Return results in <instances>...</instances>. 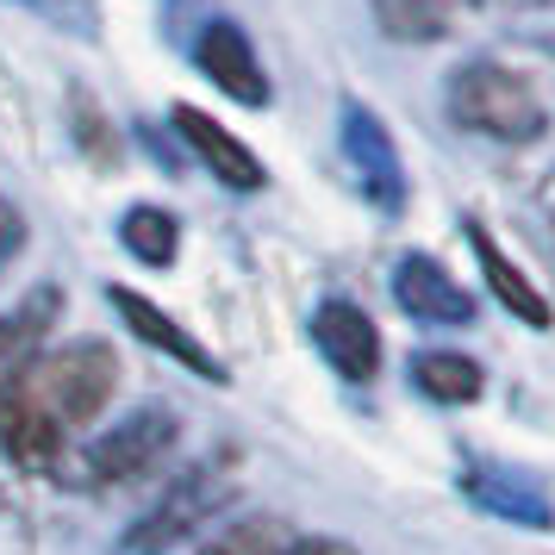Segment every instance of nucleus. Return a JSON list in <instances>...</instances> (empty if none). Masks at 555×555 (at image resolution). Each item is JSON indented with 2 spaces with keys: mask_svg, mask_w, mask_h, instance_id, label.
I'll return each mask as SVG.
<instances>
[{
  "mask_svg": "<svg viewBox=\"0 0 555 555\" xmlns=\"http://www.w3.org/2000/svg\"><path fill=\"white\" fill-rule=\"evenodd\" d=\"M468 244H475V256H480V269H487V287H493V294H500L505 306H512V312H518V319H525V325H550V306H543V294H537V287H530L525 275H518V269H512V262H505L500 256V244H493V237H487V231H468Z\"/></svg>",
  "mask_w": 555,
  "mask_h": 555,
  "instance_id": "14",
  "label": "nucleus"
},
{
  "mask_svg": "<svg viewBox=\"0 0 555 555\" xmlns=\"http://www.w3.org/2000/svg\"><path fill=\"white\" fill-rule=\"evenodd\" d=\"M0 450L13 455L20 468H31V475L56 468V455H63V425L51 418V405L38 400L31 387H20V380L0 393Z\"/></svg>",
  "mask_w": 555,
  "mask_h": 555,
  "instance_id": "4",
  "label": "nucleus"
},
{
  "mask_svg": "<svg viewBox=\"0 0 555 555\" xmlns=\"http://www.w3.org/2000/svg\"><path fill=\"white\" fill-rule=\"evenodd\" d=\"M176 131L194 144V156H201L206 169L225 181V188H237V194L262 188V163L250 156V144H244V138H231L219 119H206L201 106H176Z\"/></svg>",
  "mask_w": 555,
  "mask_h": 555,
  "instance_id": "6",
  "label": "nucleus"
},
{
  "mask_svg": "<svg viewBox=\"0 0 555 555\" xmlns=\"http://www.w3.org/2000/svg\"><path fill=\"white\" fill-rule=\"evenodd\" d=\"M543 206H550V225H555V176H550V188H543Z\"/></svg>",
  "mask_w": 555,
  "mask_h": 555,
  "instance_id": "19",
  "label": "nucleus"
},
{
  "mask_svg": "<svg viewBox=\"0 0 555 555\" xmlns=\"http://www.w3.org/2000/svg\"><path fill=\"white\" fill-rule=\"evenodd\" d=\"M113 387H119V356L106 350V344H94V337L51 350L38 362V375H31V393L51 405V418L63 430L94 425L106 405H113Z\"/></svg>",
  "mask_w": 555,
  "mask_h": 555,
  "instance_id": "2",
  "label": "nucleus"
},
{
  "mask_svg": "<svg viewBox=\"0 0 555 555\" xmlns=\"http://www.w3.org/2000/svg\"><path fill=\"white\" fill-rule=\"evenodd\" d=\"M393 294H400V306L412 319H430V325H462V319L475 312L468 294L443 275V262H430V256H418V250L393 269Z\"/></svg>",
  "mask_w": 555,
  "mask_h": 555,
  "instance_id": "8",
  "label": "nucleus"
},
{
  "mask_svg": "<svg viewBox=\"0 0 555 555\" xmlns=\"http://www.w3.org/2000/svg\"><path fill=\"white\" fill-rule=\"evenodd\" d=\"M201 69L219 88H225L231 101L244 106H269V76H262V56L250 51V38L237 26H206L201 31Z\"/></svg>",
  "mask_w": 555,
  "mask_h": 555,
  "instance_id": "7",
  "label": "nucleus"
},
{
  "mask_svg": "<svg viewBox=\"0 0 555 555\" xmlns=\"http://www.w3.org/2000/svg\"><path fill=\"white\" fill-rule=\"evenodd\" d=\"M450 113L455 126L480 131V138H500V144H530L543 131V106L525 88V76H512L500 63H468L450 81Z\"/></svg>",
  "mask_w": 555,
  "mask_h": 555,
  "instance_id": "1",
  "label": "nucleus"
},
{
  "mask_svg": "<svg viewBox=\"0 0 555 555\" xmlns=\"http://www.w3.org/2000/svg\"><path fill=\"white\" fill-rule=\"evenodd\" d=\"M312 344L325 350V362L344 380H369L380 369V331H375V319L350 300H325L312 312Z\"/></svg>",
  "mask_w": 555,
  "mask_h": 555,
  "instance_id": "5",
  "label": "nucleus"
},
{
  "mask_svg": "<svg viewBox=\"0 0 555 555\" xmlns=\"http://www.w3.org/2000/svg\"><path fill=\"white\" fill-rule=\"evenodd\" d=\"M176 443V412H163V405H144V412H131L126 425L101 437L94 455H88V475L94 480H131L144 475L156 455Z\"/></svg>",
  "mask_w": 555,
  "mask_h": 555,
  "instance_id": "3",
  "label": "nucleus"
},
{
  "mask_svg": "<svg viewBox=\"0 0 555 555\" xmlns=\"http://www.w3.org/2000/svg\"><path fill=\"white\" fill-rule=\"evenodd\" d=\"M51 312H56V287H38L20 312H7V319H0V393L31 369L38 337L51 331Z\"/></svg>",
  "mask_w": 555,
  "mask_h": 555,
  "instance_id": "12",
  "label": "nucleus"
},
{
  "mask_svg": "<svg viewBox=\"0 0 555 555\" xmlns=\"http://www.w3.org/2000/svg\"><path fill=\"white\" fill-rule=\"evenodd\" d=\"M113 306L126 312V325L138 331L144 344L169 350V356L181 362V369H194V375H212V380H219V362H212V356H206L201 344H194V337H188V331L176 325V319H163V312H156V306L144 300V294H131V287H113Z\"/></svg>",
  "mask_w": 555,
  "mask_h": 555,
  "instance_id": "11",
  "label": "nucleus"
},
{
  "mask_svg": "<svg viewBox=\"0 0 555 555\" xmlns=\"http://www.w3.org/2000/svg\"><path fill=\"white\" fill-rule=\"evenodd\" d=\"M344 144L356 151V176H362V194L380 201L387 212L400 206V163H393V144H387V131L369 106H344Z\"/></svg>",
  "mask_w": 555,
  "mask_h": 555,
  "instance_id": "9",
  "label": "nucleus"
},
{
  "mask_svg": "<svg viewBox=\"0 0 555 555\" xmlns=\"http://www.w3.org/2000/svg\"><path fill=\"white\" fill-rule=\"evenodd\" d=\"M212 500H219V480H212V468L188 475V480L176 487V493H169V505H163V512H151L144 525L131 530V555H156V550H169V543H176L181 530L194 525V518H201V512H206Z\"/></svg>",
  "mask_w": 555,
  "mask_h": 555,
  "instance_id": "10",
  "label": "nucleus"
},
{
  "mask_svg": "<svg viewBox=\"0 0 555 555\" xmlns=\"http://www.w3.org/2000/svg\"><path fill=\"white\" fill-rule=\"evenodd\" d=\"M201 555H287V530L275 518H250V525H231L225 537H212Z\"/></svg>",
  "mask_w": 555,
  "mask_h": 555,
  "instance_id": "16",
  "label": "nucleus"
},
{
  "mask_svg": "<svg viewBox=\"0 0 555 555\" xmlns=\"http://www.w3.org/2000/svg\"><path fill=\"white\" fill-rule=\"evenodd\" d=\"M20 244H26V212L13 201H0V275H7V262L20 256Z\"/></svg>",
  "mask_w": 555,
  "mask_h": 555,
  "instance_id": "17",
  "label": "nucleus"
},
{
  "mask_svg": "<svg viewBox=\"0 0 555 555\" xmlns=\"http://www.w3.org/2000/svg\"><path fill=\"white\" fill-rule=\"evenodd\" d=\"M119 237H126V250L138 256V262H151V269L176 262V244H181L176 219H169L163 206H131L126 225H119Z\"/></svg>",
  "mask_w": 555,
  "mask_h": 555,
  "instance_id": "15",
  "label": "nucleus"
},
{
  "mask_svg": "<svg viewBox=\"0 0 555 555\" xmlns=\"http://www.w3.org/2000/svg\"><path fill=\"white\" fill-rule=\"evenodd\" d=\"M412 380H418V393L437 400V405H468L480 387H487L475 356H455V350H425L412 362Z\"/></svg>",
  "mask_w": 555,
  "mask_h": 555,
  "instance_id": "13",
  "label": "nucleus"
},
{
  "mask_svg": "<svg viewBox=\"0 0 555 555\" xmlns=\"http://www.w3.org/2000/svg\"><path fill=\"white\" fill-rule=\"evenodd\" d=\"M287 555H356V550L337 543V537H312V543H287Z\"/></svg>",
  "mask_w": 555,
  "mask_h": 555,
  "instance_id": "18",
  "label": "nucleus"
}]
</instances>
